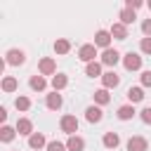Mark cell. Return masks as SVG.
<instances>
[{
  "instance_id": "15",
  "label": "cell",
  "mask_w": 151,
  "mask_h": 151,
  "mask_svg": "<svg viewBox=\"0 0 151 151\" xmlns=\"http://www.w3.org/2000/svg\"><path fill=\"white\" fill-rule=\"evenodd\" d=\"M28 85H31L33 92H45V90H47V80H45V76H40V73L31 76V78H28Z\"/></svg>"
},
{
  "instance_id": "3",
  "label": "cell",
  "mask_w": 151,
  "mask_h": 151,
  "mask_svg": "<svg viewBox=\"0 0 151 151\" xmlns=\"http://www.w3.org/2000/svg\"><path fill=\"white\" fill-rule=\"evenodd\" d=\"M5 64H7V66H21V64H26V52L19 50V47L7 50V52H5Z\"/></svg>"
},
{
  "instance_id": "20",
  "label": "cell",
  "mask_w": 151,
  "mask_h": 151,
  "mask_svg": "<svg viewBox=\"0 0 151 151\" xmlns=\"http://www.w3.org/2000/svg\"><path fill=\"white\" fill-rule=\"evenodd\" d=\"M0 87H2V92L12 94V92H17V87H19V80H17L14 76H5V78H2V83H0Z\"/></svg>"
},
{
  "instance_id": "18",
  "label": "cell",
  "mask_w": 151,
  "mask_h": 151,
  "mask_svg": "<svg viewBox=\"0 0 151 151\" xmlns=\"http://www.w3.org/2000/svg\"><path fill=\"white\" fill-rule=\"evenodd\" d=\"M134 113H137L134 111V104H123V106H118V113L116 116H118V120H132Z\"/></svg>"
},
{
  "instance_id": "35",
  "label": "cell",
  "mask_w": 151,
  "mask_h": 151,
  "mask_svg": "<svg viewBox=\"0 0 151 151\" xmlns=\"http://www.w3.org/2000/svg\"><path fill=\"white\" fill-rule=\"evenodd\" d=\"M146 7H149V12H151V2H146Z\"/></svg>"
},
{
  "instance_id": "4",
  "label": "cell",
  "mask_w": 151,
  "mask_h": 151,
  "mask_svg": "<svg viewBox=\"0 0 151 151\" xmlns=\"http://www.w3.org/2000/svg\"><path fill=\"white\" fill-rule=\"evenodd\" d=\"M142 61H144V57H142L139 52H125V54H123V66H125V71H139V68H142Z\"/></svg>"
},
{
  "instance_id": "32",
  "label": "cell",
  "mask_w": 151,
  "mask_h": 151,
  "mask_svg": "<svg viewBox=\"0 0 151 151\" xmlns=\"http://www.w3.org/2000/svg\"><path fill=\"white\" fill-rule=\"evenodd\" d=\"M142 33H144V38H151V17L142 21Z\"/></svg>"
},
{
  "instance_id": "22",
  "label": "cell",
  "mask_w": 151,
  "mask_h": 151,
  "mask_svg": "<svg viewBox=\"0 0 151 151\" xmlns=\"http://www.w3.org/2000/svg\"><path fill=\"white\" fill-rule=\"evenodd\" d=\"M52 47H54L57 54H68V52H71V40H68V38H57Z\"/></svg>"
},
{
  "instance_id": "7",
  "label": "cell",
  "mask_w": 151,
  "mask_h": 151,
  "mask_svg": "<svg viewBox=\"0 0 151 151\" xmlns=\"http://www.w3.org/2000/svg\"><path fill=\"white\" fill-rule=\"evenodd\" d=\"M111 31H106V28H99L97 33H94V47H101V52L104 50H109L111 47Z\"/></svg>"
},
{
  "instance_id": "23",
  "label": "cell",
  "mask_w": 151,
  "mask_h": 151,
  "mask_svg": "<svg viewBox=\"0 0 151 151\" xmlns=\"http://www.w3.org/2000/svg\"><path fill=\"white\" fill-rule=\"evenodd\" d=\"M66 85H68V76H66V73H57V76H52V90H54V92H61Z\"/></svg>"
},
{
  "instance_id": "8",
  "label": "cell",
  "mask_w": 151,
  "mask_h": 151,
  "mask_svg": "<svg viewBox=\"0 0 151 151\" xmlns=\"http://www.w3.org/2000/svg\"><path fill=\"white\" fill-rule=\"evenodd\" d=\"M125 149H127V151H149V142H146L142 134H132V137L127 139Z\"/></svg>"
},
{
  "instance_id": "5",
  "label": "cell",
  "mask_w": 151,
  "mask_h": 151,
  "mask_svg": "<svg viewBox=\"0 0 151 151\" xmlns=\"http://www.w3.org/2000/svg\"><path fill=\"white\" fill-rule=\"evenodd\" d=\"M97 47H94V42H87V45H80V50H78V59L80 61H85V64H92V61H97Z\"/></svg>"
},
{
  "instance_id": "9",
  "label": "cell",
  "mask_w": 151,
  "mask_h": 151,
  "mask_svg": "<svg viewBox=\"0 0 151 151\" xmlns=\"http://www.w3.org/2000/svg\"><path fill=\"white\" fill-rule=\"evenodd\" d=\"M99 80H101V87H104V90H113V87L120 85V76H118L116 71H106Z\"/></svg>"
},
{
  "instance_id": "11",
  "label": "cell",
  "mask_w": 151,
  "mask_h": 151,
  "mask_svg": "<svg viewBox=\"0 0 151 151\" xmlns=\"http://www.w3.org/2000/svg\"><path fill=\"white\" fill-rule=\"evenodd\" d=\"M101 118H104V111H101V106H97V104H92V106H87L85 109V120L87 123H101Z\"/></svg>"
},
{
  "instance_id": "34",
  "label": "cell",
  "mask_w": 151,
  "mask_h": 151,
  "mask_svg": "<svg viewBox=\"0 0 151 151\" xmlns=\"http://www.w3.org/2000/svg\"><path fill=\"white\" fill-rule=\"evenodd\" d=\"M0 120H2V125H5V120H7V109H5V106H0Z\"/></svg>"
},
{
  "instance_id": "13",
  "label": "cell",
  "mask_w": 151,
  "mask_h": 151,
  "mask_svg": "<svg viewBox=\"0 0 151 151\" xmlns=\"http://www.w3.org/2000/svg\"><path fill=\"white\" fill-rule=\"evenodd\" d=\"M125 97H127L130 104H139V101H144L146 94H144V87L142 85H134V87H127V94Z\"/></svg>"
},
{
  "instance_id": "29",
  "label": "cell",
  "mask_w": 151,
  "mask_h": 151,
  "mask_svg": "<svg viewBox=\"0 0 151 151\" xmlns=\"http://www.w3.org/2000/svg\"><path fill=\"white\" fill-rule=\"evenodd\" d=\"M47 151H68V149H66V144H64V142L52 139V142H47Z\"/></svg>"
},
{
  "instance_id": "12",
  "label": "cell",
  "mask_w": 151,
  "mask_h": 151,
  "mask_svg": "<svg viewBox=\"0 0 151 151\" xmlns=\"http://www.w3.org/2000/svg\"><path fill=\"white\" fill-rule=\"evenodd\" d=\"M14 127H17V134H21V137H31L33 134V120L31 118H19L14 123Z\"/></svg>"
},
{
  "instance_id": "14",
  "label": "cell",
  "mask_w": 151,
  "mask_h": 151,
  "mask_svg": "<svg viewBox=\"0 0 151 151\" xmlns=\"http://www.w3.org/2000/svg\"><path fill=\"white\" fill-rule=\"evenodd\" d=\"M101 144H104V149H118V144H120V134L118 132H104V137H101Z\"/></svg>"
},
{
  "instance_id": "25",
  "label": "cell",
  "mask_w": 151,
  "mask_h": 151,
  "mask_svg": "<svg viewBox=\"0 0 151 151\" xmlns=\"http://www.w3.org/2000/svg\"><path fill=\"white\" fill-rule=\"evenodd\" d=\"M92 97H94V104H97V106H106V104L111 101V94H109V90H104V87H99Z\"/></svg>"
},
{
  "instance_id": "2",
  "label": "cell",
  "mask_w": 151,
  "mask_h": 151,
  "mask_svg": "<svg viewBox=\"0 0 151 151\" xmlns=\"http://www.w3.org/2000/svg\"><path fill=\"white\" fill-rule=\"evenodd\" d=\"M99 61H101V66H109V68L113 71V66H116L118 61H123V54H120L116 47H109V50H104V52H101Z\"/></svg>"
},
{
  "instance_id": "31",
  "label": "cell",
  "mask_w": 151,
  "mask_h": 151,
  "mask_svg": "<svg viewBox=\"0 0 151 151\" xmlns=\"http://www.w3.org/2000/svg\"><path fill=\"white\" fill-rule=\"evenodd\" d=\"M139 80H142V87H151V71H142Z\"/></svg>"
},
{
  "instance_id": "30",
  "label": "cell",
  "mask_w": 151,
  "mask_h": 151,
  "mask_svg": "<svg viewBox=\"0 0 151 151\" xmlns=\"http://www.w3.org/2000/svg\"><path fill=\"white\" fill-rule=\"evenodd\" d=\"M139 118H142V123L151 125V106H144V109L139 111Z\"/></svg>"
},
{
  "instance_id": "17",
  "label": "cell",
  "mask_w": 151,
  "mask_h": 151,
  "mask_svg": "<svg viewBox=\"0 0 151 151\" xmlns=\"http://www.w3.org/2000/svg\"><path fill=\"white\" fill-rule=\"evenodd\" d=\"M109 31H111V35H113L116 40H127V35H130V33H127V26H125V24H120V21H116Z\"/></svg>"
},
{
  "instance_id": "19",
  "label": "cell",
  "mask_w": 151,
  "mask_h": 151,
  "mask_svg": "<svg viewBox=\"0 0 151 151\" xmlns=\"http://www.w3.org/2000/svg\"><path fill=\"white\" fill-rule=\"evenodd\" d=\"M66 149H68V151H85V139H83L80 134L68 137V139H66Z\"/></svg>"
},
{
  "instance_id": "10",
  "label": "cell",
  "mask_w": 151,
  "mask_h": 151,
  "mask_svg": "<svg viewBox=\"0 0 151 151\" xmlns=\"http://www.w3.org/2000/svg\"><path fill=\"white\" fill-rule=\"evenodd\" d=\"M45 106H47L50 111H59V109L64 106V97H61L59 92H54V90H52V92L45 97Z\"/></svg>"
},
{
  "instance_id": "27",
  "label": "cell",
  "mask_w": 151,
  "mask_h": 151,
  "mask_svg": "<svg viewBox=\"0 0 151 151\" xmlns=\"http://www.w3.org/2000/svg\"><path fill=\"white\" fill-rule=\"evenodd\" d=\"M14 109H17V111H21V113H26V111L31 109V99H28L26 94H19V97L14 99Z\"/></svg>"
},
{
  "instance_id": "21",
  "label": "cell",
  "mask_w": 151,
  "mask_h": 151,
  "mask_svg": "<svg viewBox=\"0 0 151 151\" xmlns=\"http://www.w3.org/2000/svg\"><path fill=\"white\" fill-rule=\"evenodd\" d=\"M118 19H120V24L130 26V24H134V19H137V12H134V9H127V7H123V9L118 12Z\"/></svg>"
},
{
  "instance_id": "33",
  "label": "cell",
  "mask_w": 151,
  "mask_h": 151,
  "mask_svg": "<svg viewBox=\"0 0 151 151\" xmlns=\"http://www.w3.org/2000/svg\"><path fill=\"white\" fill-rule=\"evenodd\" d=\"M125 7H127V9H134V12H137L139 7H144V2H142V0H127V2H125Z\"/></svg>"
},
{
  "instance_id": "26",
  "label": "cell",
  "mask_w": 151,
  "mask_h": 151,
  "mask_svg": "<svg viewBox=\"0 0 151 151\" xmlns=\"http://www.w3.org/2000/svg\"><path fill=\"white\" fill-rule=\"evenodd\" d=\"M14 137H17V127H9V125H2V127H0V142L9 144Z\"/></svg>"
},
{
  "instance_id": "1",
  "label": "cell",
  "mask_w": 151,
  "mask_h": 151,
  "mask_svg": "<svg viewBox=\"0 0 151 151\" xmlns=\"http://www.w3.org/2000/svg\"><path fill=\"white\" fill-rule=\"evenodd\" d=\"M78 127H80V120H78L73 113H64V116H61V120H59V130H61V132H66L68 137H73V134L78 132Z\"/></svg>"
},
{
  "instance_id": "6",
  "label": "cell",
  "mask_w": 151,
  "mask_h": 151,
  "mask_svg": "<svg viewBox=\"0 0 151 151\" xmlns=\"http://www.w3.org/2000/svg\"><path fill=\"white\" fill-rule=\"evenodd\" d=\"M38 73L40 76H57V61L52 57H42L38 61Z\"/></svg>"
},
{
  "instance_id": "16",
  "label": "cell",
  "mask_w": 151,
  "mask_h": 151,
  "mask_svg": "<svg viewBox=\"0 0 151 151\" xmlns=\"http://www.w3.org/2000/svg\"><path fill=\"white\" fill-rule=\"evenodd\" d=\"M28 146H31V149H35V151L47 149V139H45V134H42V132H33V134L28 137Z\"/></svg>"
},
{
  "instance_id": "24",
  "label": "cell",
  "mask_w": 151,
  "mask_h": 151,
  "mask_svg": "<svg viewBox=\"0 0 151 151\" xmlns=\"http://www.w3.org/2000/svg\"><path fill=\"white\" fill-rule=\"evenodd\" d=\"M85 76L90 78H101V61H92V64H85Z\"/></svg>"
},
{
  "instance_id": "28",
  "label": "cell",
  "mask_w": 151,
  "mask_h": 151,
  "mask_svg": "<svg viewBox=\"0 0 151 151\" xmlns=\"http://www.w3.org/2000/svg\"><path fill=\"white\" fill-rule=\"evenodd\" d=\"M139 54H151V38L139 40Z\"/></svg>"
}]
</instances>
